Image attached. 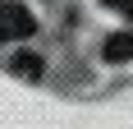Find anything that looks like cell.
<instances>
[{
	"label": "cell",
	"mask_w": 133,
	"mask_h": 129,
	"mask_svg": "<svg viewBox=\"0 0 133 129\" xmlns=\"http://www.w3.org/2000/svg\"><path fill=\"white\" fill-rule=\"evenodd\" d=\"M32 28H37V19H32L23 5L0 0V42H18V37H28Z\"/></svg>",
	"instance_id": "1"
},
{
	"label": "cell",
	"mask_w": 133,
	"mask_h": 129,
	"mask_svg": "<svg viewBox=\"0 0 133 129\" xmlns=\"http://www.w3.org/2000/svg\"><path fill=\"white\" fill-rule=\"evenodd\" d=\"M106 60H110V64L133 60V32H115V37H106Z\"/></svg>",
	"instance_id": "2"
},
{
	"label": "cell",
	"mask_w": 133,
	"mask_h": 129,
	"mask_svg": "<svg viewBox=\"0 0 133 129\" xmlns=\"http://www.w3.org/2000/svg\"><path fill=\"white\" fill-rule=\"evenodd\" d=\"M14 74H28V78H37V74H41V60H37V55H28V51H23L18 60H14Z\"/></svg>",
	"instance_id": "3"
},
{
	"label": "cell",
	"mask_w": 133,
	"mask_h": 129,
	"mask_svg": "<svg viewBox=\"0 0 133 129\" xmlns=\"http://www.w3.org/2000/svg\"><path fill=\"white\" fill-rule=\"evenodd\" d=\"M106 5H115V9H124V14L133 19V0H106Z\"/></svg>",
	"instance_id": "4"
}]
</instances>
